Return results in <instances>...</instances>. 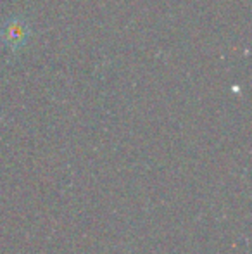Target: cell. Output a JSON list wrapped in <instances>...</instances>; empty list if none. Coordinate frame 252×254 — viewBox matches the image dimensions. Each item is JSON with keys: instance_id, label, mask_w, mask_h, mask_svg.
I'll return each instance as SVG.
<instances>
[{"instance_id": "6da1fadb", "label": "cell", "mask_w": 252, "mask_h": 254, "mask_svg": "<svg viewBox=\"0 0 252 254\" xmlns=\"http://www.w3.org/2000/svg\"><path fill=\"white\" fill-rule=\"evenodd\" d=\"M31 28L24 17L10 16L0 23V42L10 51H19L28 44Z\"/></svg>"}]
</instances>
